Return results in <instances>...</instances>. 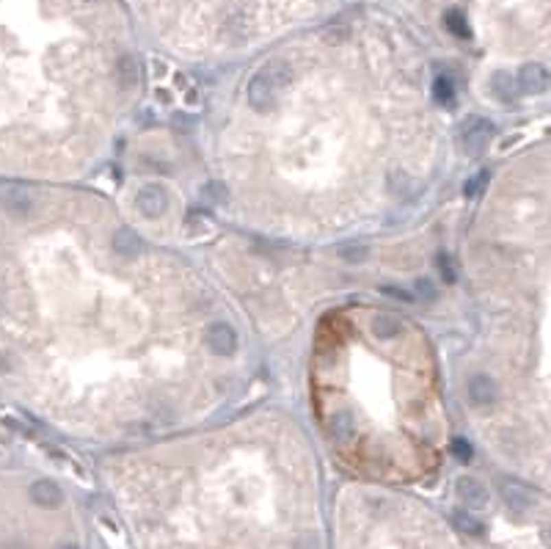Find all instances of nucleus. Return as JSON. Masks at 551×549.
Returning a JSON list of instances; mask_svg holds the SVG:
<instances>
[{
    "label": "nucleus",
    "mask_w": 551,
    "mask_h": 549,
    "mask_svg": "<svg viewBox=\"0 0 551 549\" xmlns=\"http://www.w3.org/2000/svg\"><path fill=\"white\" fill-rule=\"evenodd\" d=\"M290 78H292V72H290L287 61L276 58V61L265 64L251 78V83H248V102H251V108L254 111H270L276 105L279 94L290 86Z\"/></svg>",
    "instance_id": "1"
},
{
    "label": "nucleus",
    "mask_w": 551,
    "mask_h": 549,
    "mask_svg": "<svg viewBox=\"0 0 551 549\" xmlns=\"http://www.w3.org/2000/svg\"><path fill=\"white\" fill-rule=\"evenodd\" d=\"M493 135V124L488 119H471L466 127H463V144H466V152L469 155H480L488 141Z\"/></svg>",
    "instance_id": "2"
},
{
    "label": "nucleus",
    "mask_w": 551,
    "mask_h": 549,
    "mask_svg": "<svg viewBox=\"0 0 551 549\" xmlns=\"http://www.w3.org/2000/svg\"><path fill=\"white\" fill-rule=\"evenodd\" d=\"M207 345H210L213 353L229 356V353H235V348H237V334H235V328H232L229 323H213V326L207 328Z\"/></svg>",
    "instance_id": "3"
},
{
    "label": "nucleus",
    "mask_w": 551,
    "mask_h": 549,
    "mask_svg": "<svg viewBox=\"0 0 551 549\" xmlns=\"http://www.w3.org/2000/svg\"><path fill=\"white\" fill-rule=\"evenodd\" d=\"M499 491H502L504 502H507L513 511H526V508H532V502H535V491H532L529 486H524L521 480H502V483H499Z\"/></svg>",
    "instance_id": "4"
},
{
    "label": "nucleus",
    "mask_w": 551,
    "mask_h": 549,
    "mask_svg": "<svg viewBox=\"0 0 551 549\" xmlns=\"http://www.w3.org/2000/svg\"><path fill=\"white\" fill-rule=\"evenodd\" d=\"M135 205H138V210H141L146 219H154V216H160V213L168 208V197H165V191H163L160 186H146V188L138 194Z\"/></svg>",
    "instance_id": "5"
},
{
    "label": "nucleus",
    "mask_w": 551,
    "mask_h": 549,
    "mask_svg": "<svg viewBox=\"0 0 551 549\" xmlns=\"http://www.w3.org/2000/svg\"><path fill=\"white\" fill-rule=\"evenodd\" d=\"M455 489H458V497L466 502V508H485L488 505V489L477 478H460Z\"/></svg>",
    "instance_id": "6"
},
{
    "label": "nucleus",
    "mask_w": 551,
    "mask_h": 549,
    "mask_svg": "<svg viewBox=\"0 0 551 549\" xmlns=\"http://www.w3.org/2000/svg\"><path fill=\"white\" fill-rule=\"evenodd\" d=\"M518 89L521 91H526V94H540V91H546V86H548V72L540 67V64H526L524 69H521V75H518Z\"/></svg>",
    "instance_id": "7"
},
{
    "label": "nucleus",
    "mask_w": 551,
    "mask_h": 549,
    "mask_svg": "<svg viewBox=\"0 0 551 549\" xmlns=\"http://www.w3.org/2000/svg\"><path fill=\"white\" fill-rule=\"evenodd\" d=\"M31 500L39 505V508H58L64 502V491L58 489V483L53 480H36L31 486Z\"/></svg>",
    "instance_id": "8"
},
{
    "label": "nucleus",
    "mask_w": 551,
    "mask_h": 549,
    "mask_svg": "<svg viewBox=\"0 0 551 549\" xmlns=\"http://www.w3.org/2000/svg\"><path fill=\"white\" fill-rule=\"evenodd\" d=\"M491 91H493V97H496L499 102H515V97H518V83H515V78H513L510 72H493V78H491Z\"/></svg>",
    "instance_id": "9"
},
{
    "label": "nucleus",
    "mask_w": 551,
    "mask_h": 549,
    "mask_svg": "<svg viewBox=\"0 0 551 549\" xmlns=\"http://www.w3.org/2000/svg\"><path fill=\"white\" fill-rule=\"evenodd\" d=\"M469 398H471V403H477V406H488V403H493V398H496V384H493L488 376H474V379L469 381Z\"/></svg>",
    "instance_id": "10"
},
{
    "label": "nucleus",
    "mask_w": 551,
    "mask_h": 549,
    "mask_svg": "<svg viewBox=\"0 0 551 549\" xmlns=\"http://www.w3.org/2000/svg\"><path fill=\"white\" fill-rule=\"evenodd\" d=\"M113 251L121 257H135L141 251V238L132 229H119L113 235Z\"/></svg>",
    "instance_id": "11"
},
{
    "label": "nucleus",
    "mask_w": 551,
    "mask_h": 549,
    "mask_svg": "<svg viewBox=\"0 0 551 549\" xmlns=\"http://www.w3.org/2000/svg\"><path fill=\"white\" fill-rule=\"evenodd\" d=\"M444 25H447V31H449L452 36H458V39H469V36H471L469 20H466V14H463L460 9H449V12L444 14Z\"/></svg>",
    "instance_id": "12"
},
{
    "label": "nucleus",
    "mask_w": 551,
    "mask_h": 549,
    "mask_svg": "<svg viewBox=\"0 0 551 549\" xmlns=\"http://www.w3.org/2000/svg\"><path fill=\"white\" fill-rule=\"evenodd\" d=\"M331 434H333L339 442H344V439H350V436L355 434V423H353L350 412H336V414L331 417Z\"/></svg>",
    "instance_id": "13"
},
{
    "label": "nucleus",
    "mask_w": 551,
    "mask_h": 549,
    "mask_svg": "<svg viewBox=\"0 0 551 549\" xmlns=\"http://www.w3.org/2000/svg\"><path fill=\"white\" fill-rule=\"evenodd\" d=\"M373 331H375L378 339H392V337L400 334V320L392 317V315H378L373 320Z\"/></svg>",
    "instance_id": "14"
},
{
    "label": "nucleus",
    "mask_w": 551,
    "mask_h": 549,
    "mask_svg": "<svg viewBox=\"0 0 551 549\" xmlns=\"http://www.w3.org/2000/svg\"><path fill=\"white\" fill-rule=\"evenodd\" d=\"M116 72H119V80H121V86H124V89L135 86V80H138V64H135V58H130V56H121V58H119V64H116Z\"/></svg>",
    "instance_id": "15"
},
{
    "label": "nucleus",
    "mask_w": 551,
    "mask_h": 549,
    "mask_svg": "<svg viewBox=\"0 0 551 549\" xmlns=\"http://www.w3.org/2000/svg\"><path fill=\"white\" fill-rule=\"evenodd\" d=\"M452 522L458 524V530H463V533H469V535H482V524H480L471 513H466V511H455V513H452Z\"/></svg>",
    "instance_id": "16"
},
{
    "label": "nucleus",
    "mask_w": 551,
    "mask_h": 549,
    "mask_svg": "<svg viewBox=\"0 0 551 549\" xmlns=\"http://www.w3.org/2000/svg\"><path fill=\"white\" fill-rule=\"evenodd\" d=\"M433 97H436V102H452L455 86H452V80H449L447 75H438V78L433 80Z\"/></svg>",
    "instance_id": "17"
},
{
    "label": "nucleus",
    "mask_w": 551,
    "mask_h": 549,
    "mask_svg": "<svg viewBox=\"0 0 551 549\" xmlns=\"http://www.w3.org/2000/svg\"><path fill=\"white\" fill-rule=\"evenodd\" d=\"M488 171H480V174H474L471 179H466V186H463V191H466V197H480L485 188H488Z\"/></svg>",
    "instance_id": "18"
},
{
    "label": "nucleus",
    "mask_w": 551,
    "mask_h": 549,
    "mask_svg": "<svg viewBox=\"0 0 551 549\" xmlns=\"http://www.w3.org/2000/svg\"><path fill=\"white\" fill-rule=\"evenodd\" d=\"M438 271H441V276H444V282H458V268H455V260L449 257V254H438Z\"/></svg>",
    "instance_id": "19"
},
{
    "label": "nucleus",
    "mask_w": 551,
    "mask_h": 549,
    "mask_svg": "<svg viewBox=\"0 0 551 549\" xmlns=\"http://www.w3.org/2000/svg\"><path fill=\"white\" fill-rule=\"evenodd\" d=\"M449 450H452V456L458 458V461H471V445L466 442V439H452V445H449Z\"/></svg>",
    "instance_id": "20"
},
{
    "label": "nucleus",
    "mask_w": 551,
    "mask_h": 549,
    "mask_svg": "<svg viewBox=\"0 0 551 549\" xmlns=\"http://www.w3.org/2000/svg\"><path fill=\"white\" fill-rule=\"evenodd\" d=\"M204 199L218 205V202L226 199V188L221 186V182H207V186H204Z\"/></svg>",
    "instance_id": "21"
},
{
    "label": "nucleus",
    "mask_w": 551,
    "mask_h": 549,
    "mask_svg": "<svg viewBox=\"0 0 551 549\" xmlns=\"http://www.w3.org/2000/svg\"><path fill=\"white\" fill-rule=\"evenodd\" d=\"M417 295H419L422 301H436V284H433L430 279H419V282H417Z\"/></svg>",
    "instance_id": "22"
},
{
    "label": "nucleus",
    "mask_w": 551,
    "mask_h": 549,
    "mask_svg": "<svg viewBox=\"0 0 551 549\" xmlns=\"http://www.w3.org/2000/svg\"><path fill=\"white\" fill-rule=\"evenodd\" d=\"M339 254H342L344 260L355 262V260H364V257H366V246H342Z\"/></svg>",
    "instance_id": "23"
},
{
    "label": "nucleus",
    "mask_w": 551,
    "mask_h": 549,
    "mask_svg": "<svg viewBox=\"0 0 551 549\" xmlns=\"http://www.w3.org/2000/svg\"><path fill=\"white\" fill-rule=\"evenodd\" d=\"M384 293H386V295H395V298H400V301H414V295L406 293V290H400V287H384Z\"/></svg>",
    "instance_id": "24"
},
{
    "label": "nucleus",
    "mask_w": 551,
    "mask_h": 549,
    "mask_svg": "<svg viewBox=\"0 0 551 549\" xmlns=\"http://www.w3.org/2000/svg\"><path fill=\"white\" fill-rule=\"evenodd\" d=\"M61 549H78V546H72V544H67V546H61Z\"/></svg>",
    "instance_id": "25"
}]
</instances>
